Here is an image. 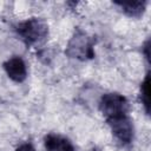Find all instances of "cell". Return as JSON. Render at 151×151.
Returning a JSON list of instances; mask_svg holds the SVG:
<instances>
[{
    "label": "cell",
    "mask_w": 151,
    "mask_h": 151,
    "mask_svg": "<svg viewBox=\"0 0 151 151\" xmlns=\"http://www.w3.org/2000/svg\"><path fill=\"white\" fill-rule=\"evenodd\" d=\"M4 68L7 73V76L17 83H21L27 77V68L26 64L20 57H12L7 61L4 63Z\"/></svg>",
    "instance_id": "obj_5"
},
{
    "label": "cell",
    "mask_w": 151,
    "mask_h": 151,
    "mask_svg": "<svg viewBox=\"0 0 151 151\" xmlns=\"http://www.w3.org/2000/svg\"><path fill=\"white\" fill-rule=\"evenodd\" d=\"M65 52L71 58H77L80 60L91 59L94 57L92 39L88 38L83 31L77 29L68 41Z\"/></svg>",
    "instance_id": "obj_2"
},
{
    "label": "cell",
    "mask_w": 151,
    "mask_h": 151,
    "mask_svg": "<svg viewBox=\"0 0 151 151\" xmlns=\"http://www.w3.org/2000/svg\"><path fill=\"white\" fill-rule=\"evenodd\" d=\"M46 151H74L73 144L65 137L58 134H47L45 137Z\"/></svg>",
    "instance_id": "obj_6"
},
{
    "label": "cell",
    "mask_w": 151,
    "mask_h": 151,
    "mask_svg": "<svg viewBox=\"0 0 151 151\" xmlns=\"http://www.w3.org/2000/svg\"><path fill=\"white\" fill-rule=\"evenodd\" d=\"M107 124L111 127L113 136L124 145L130 144L133 139V125L127 114L112 117L106 119Z\"/></svg>",
    "instance_id": "obj_4"
},
{
    "label": "cell",
    "mask_w": 151,
    "mask_h": 151,
    "mask_svg": "<svg viewBox=\"0 0 151 151\" xmlns=\"http://www.w3.org/2000/svg\"><path fill=\"white\" fill-rule=\"evenodd\" d=\"M117 5H119L123 11L130 17H139L145 9V2L142 1H124L117 2Z\"/></svg>",
    "instance_id": "obj_7"
},
{
    "label": "cell",
    "mask_w": 151,
    "mask_h": 151,
    "mask_svg": "<svg viewBox=\"0 0 151 151\" xmlns=\"http://www.w3.org/2000/svg\"><path fill=\"white\" fill-rule=\"evenodd\" d=\"M140 101L145 107V111L150 112V100H149V74H146L144 81L140 86Z\"/></svg>",
    "instance_id": "obj_8"
},
{
    "label": "cell",
    "mask_w": 151,
    "mask_h": 151,
    "mask_svg": "<svg viewBox=\"0 0 151 151\" xmlns=\"http://www.w3.org/2000/svg\"><path fill=\"white\" fill-rule=\"evenodd\" d=\"M99 109L107 119L127 114L130 105L127 99L119 93H105L100 99Z\"/></svg>",
    "instance_id": "obj_3"
},
{
    "label": "cell",
    "mask_w": 151,
    "mask_h": 151,
    "mask_svg": "<svg viewBox=\"0 0 151 151\" xmlns=\"http://www.w3.org/2000/svg\"><path fill=\"white\" fill-rule=\"evenodd\" d=\"M15 151H35V149L33 147V145L32 144H29V143H26V144H22V145H20Z\"/></svg>",
    "instance_id": "obj_9"
},
{
    "label": "cell",
    "mask_w": 151,
    "mask_h": 151,
    "mask_svg": "<svg viewBox=\"0 0 151 151\" xmlns=\"http://www.w3.org/2000/svg\"><path fill=\"white\" fill-rule=\"evenodd\" d=\"M17 32L26 45H34L47 37L48 27L44 20L39 18H31L18 24Z\"/></svg>",
    "instance_id": "obj_1"
}]
</instances>
